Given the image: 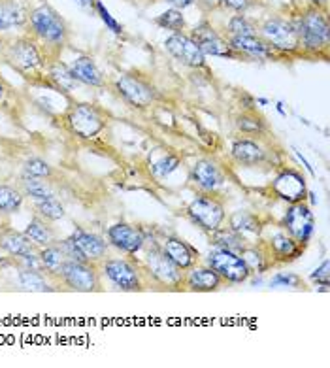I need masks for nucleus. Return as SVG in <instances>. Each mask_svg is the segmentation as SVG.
Here are the masks:
<instances>
[{
  "mask_svg": "<svg viewBox=\"0 0 330 368\" xmlns=\"http://www.w3.org/2000/svg\"><path fill=\"white\" fill-rule=\"evenodd\" d=\"M187 215L195 225L211 234L213 231H217L219 226H223L226 212L219 198L211 197V195H198L187 206Z\"/></svg>",
  "mask_w": 330,
  "mask_h": 368,
  "instance_id": "1",
  "label": "nucleus"
},
{
  "mask_svg": "<svg viewBox=\"0 0 330 368\" xmlns=\"http://www.w3.org/2000/svg\"><path fill=\"white\" fill-rule=\"evenodd\" d=\"M206 262L217 272L223 282L246 283L251 276V270L244 261V257L229 249H211L206 257Z\"/></svg>",
  "mask_w": 330,
  "mask_h": 368,
  "instance_id": "2",
  "label": "nucleus"
},
{
  "mask_svg": "<svg viewBox=\"0 0 330 368\" xmlns=\"http://www.w3.org/2000/svg\"><path fill=\"white\" fill-rule=\"evenodd\" d=\"M300 46L309 51H319L329 46V21L319 10H309L295 23Z\"/></svg>",
  "mask_w": 330,
  "mask_h": 368,
  "instance_id": "3",
  "label": "nucleus"
},
{
  "mask_svg": "<svg viewBox=\"0 0 330 368\" xmlns=\"http://www.w3.org/2000/svg\"><path fill=\"white\" fill-rule=\"evenodd\" d=\"M64 119H66V125L70 128L72 135L84 138V140L97 136L106 127L104 113L93 104H76L74 108H70V112L66 113Z\"/></svg>",
  "mask_w": 330,
  "mask_h": 368,
  "instance_id": "4",
  "label": "nucleus"
},
{
  "mask_svg": "<svg viewBox=\"0 0 330 368\" xmlns=\"http://www.w3.org/2000/svg\"><path fill=\"white\" fill-rule=\"evenodd\" d=\"M283 226L293 236L298 244L308 246L311 236L316 233V217L313 212L306 202H295L287 208V212L283 215Z\"/></svg>",
  "mask_w": 330,
  "mask_h": 368,
  "instance_id": "5",
  "label": "nucleus"
},
{
  "mask_svg": "<svg viewBox=\"0 0 330 368\" xmlns=\"http://www.w3.org/2000/svg\"><path fill=\"white\" fill-rule=\"evenodd\" d=\"M30 25H32L36 36H40L43 42L59 46L66 38V25L61 19V15L48 4L36 8L30 14Z\"/></svg>",
  "mask_w": 330,
  "mask_h": 368,
  "instance_id": "6",
  "label": "nucleus"
},
{
  "mask_svg": "<svg viewBox=\"0 0 330 368\" xmlns=\"http://www.w3.org/2000/svg\"><path fill=\"white\" fill-rule=\"evenodd\" d=\"M57 278L66 287L79 291V293H91V291H97L100 287L99 272H97L93 262L66 261Z\"/></svg>",
  "mask_w": 330,
  "mask_h": 368,
  "instance_id": "7",
  "label": "nucleus"
},
{
  "mask_svg": "<svg viewBox=\"0 0 330 368\" xmlns=\"http://www.w3.org/2000/svg\"><path fill=\"white\" fill-rule=\"evenodd\" d=\"M144 262H146V272L153 278L155 282L161 283L164 287H177L183 283L182 269H177L159 246L148 249Z\"/></svg>",
  "mask_w": 330,
  "mask_h": 368,
  "instance_id": "8",
  "label": "nucleus"
},
{
  "mask_svg": "<svg viewBox=\"0 0 330 368\" xmlns=\"http://www.w3.org/2000/svg\"><path fill=\"white\" fill-rule=\"evenodd\" d=\"M102 272L117 289L128 293L144 289L140 269L127 259H108L102 264Z\"/></svg>",
  "mask_w": 330,
  "mask_h": 368,
  "instance_id": "9",
  "label": "nucleus"
},
{
  "mask_svg": "<svg viewBox=\"0 0 330 368\" xmlns=\"http://www.w3.org/2000/svg\"><path fill=\"white\" fill-rule=\"evenodd\" d=\"M260 35L264 38V42L270 48H275L280 51H295L300 46L298 40V32H296V25L285 19H268L262 27H260Z\"/></svg>",
  "mask_w": 330,
  "mask_h": 368,
  "instance_id": "10",
  "label": "nucleus"
},
{
  "mask_svg": "<svg viewBox=\"0 0 330 368\" xmlns=\"http://www.w3.org/2000/svg\"><path fill=\"white\" fill-rule=\"evenodd\" d=\"M115 89L125 102L134 108H146L155 100V89L148 81L136 76H119L115 79Z\"/></svg>",
  "mask_w": 330,
  "mask_h": 368,
  "instance_id": "11",
  "label": "nucleus"
},
{
  "mask_svg": "<svg viewBox=\"0 0 330 368\" xmlns=\"http://www.w3.org/2000/svg\"><path fill=\"white\" fill-rule=\"evenodd\" d=\"M164 48L168 51L170 55L177 59L182 64L193 66V68H202L206 64V55L202 53V50L198 48V43L185 35H172L170 38H166Z\"/></svg>",
  "mask_w": 330,
  "mask_h": 368,
  "instance_id": "12",
  "label": "nucleus"
},
{
  "mask_svg": "<svg viewBox=\"0 0 330 368\" xmlns=\"http://www.w3.org/2000/svg\"><path fill=\"white\" fill-rule=\"evenodd\" d=\"M108 242L123 253L136 255L146 246V236L138 226L128 225V223H115L108 229Z\"/></svg>",
  "mask_w": 330,
  "mask_h": 368,
  "instance_id": "13",
  "label": "nucleus"
},
{
  "mask_svg": "<svg viewBox=\"0 0 330 368\" xmlns=\"http://www.w3.org/2000/svg\"><path fill=\"white\" fill-rule=\"evenodd\" d=\"M272 189L281 200H285L289 204L295 202H302L306 195H308V187H306V180L300 172L296 170H283L280 176L275 177Z\"/></svg>",
  "mask_w": 330,
  "mask_h": 368,
  "instance_id": "14",
  "label": "nucleus"
},
{
  "mask_svg": "<svg viewBox=\"0 0 330 368\" xmlns=\"http://www.w3.org/2000/svg\"><path fill=\"white\" fill-rule=\"evenodd\" d=\"M8 61L12 63L14 68L21 72H30L36 70L42 66V57H40V51L35 46L32 40L28 38H21L10 46L8 50Z\"/></svg>",
  "mask_w": 330,
  "mask_h": 368,
  "instance_id": "15",
  "label": "nucleus"
},
{
  "mask_svg": "<svg viewBox=\"0 0 330 368\" xmlns=\"http://www.w3.org/2000/svg\"><path fill=\"white\" fill-rule=\"evenodd\" d=\"M191 180L198 185L202 191L211 193L225 184V174L217 164L210 159H200L191 166Z\"/></svg>",
  "mask_w": 330,
  "mask_h": 368,
  "instance_id": "16",
  "label": "nucleus"
},
{
  "mask_svg": "<svg viewBox=\"0 0 330 368\" xmlns=\"http://www.w3.org/2000/svg\"><path fill=\"white\" fill-rule=\"evenodd\" d=\"M195 42L198 43V48L202 50L204 55H213V57H234V51L229 46L226 40H223L221 36L208 25H200L193 30L191 36Z\"/></svg>",
  "mask_w": 330,
  "mask_h": 368,
  "instance_id": "17",
  "label": "nucleus"
},
{
  "mask_svg": "<svg viewBox=\"0 0 330 368\" xmlns=\"http://www.w3.org/2000/svg\"><path fill=\"white\" fill-rule=\"evenodd\" d=\"M162 251L177 269L182 270L193 269L198 261L197 249L182 238H177V236H166V240L162 242Z\"/></svg>",
  "mask_w": 330,
  "mask_h": 368,
  "instance_id": "18",
  "label": "nucleus"
},
{
  "mask_svg": "<svg viewBox=\"0 0 330 368\" xmlns=\"http://www.w3.org/2000/svg\"><path fill=\"white\" fill-rule=\"evenodd\" d=\"M183 285L189 291L195 293H211V291L221 289L223 280L211 267H193L187 272V276H183Z\"/></svg>",
  "mask_w": 330,
  "mask_h": 368,
  "instance_id": "19",
  "label": "nucleus"
},
{
  "mask_svg": "<svg viewBox=\"0 0 330 368\" xmlns=\"http://www.w3.org/2000/svg\"><path fill=\"white\" fill-rule=\"evenodd\" d=\"M302 244H298V242L293 238V236H289L285 233H275L270 240H268V253L272 257V261L274 262H291L298 259L300 255L304 253Z\"/></svg>",
  "mask_w": 330,
  "mask_h": 368,
  "instance_id": "20",
  "label": "nucleus"
},
{
  "mask_svg": "<svg viewBox=\"0 0 330 368\" xmlns=\"http://www.w3.org/2000/svg\"><path fill=\"white\" fill-rule=\"evenodd\" d=\"M70 238L76 242V246L84 253L87 262L95 264V262L102 261L106 253H108V242L102 236H99V234L87 233L84 229H76Z\"/></svg>",
  "mask_w": 330,
  "mask_h": 368,
  "instance_id": "21",
  "label": "nucleus"
},
{
  "mask_svg": "<svg viewBox=\"0 0 330 368\" xmlns=\"http://www.w3.org/2000/svg\"><path fill=\"white\" fill-rule=\"evenodd\" d=\"M229 46H231L234 53H244V55L257 57V59H270V57L274 55L272 48L257 35L231 36Z\"/></svg>",
  "mask_w": 330,
  "mask_h": 368,
  "instance_id": "22",
  "label": "nucleus"
},
{
  "mask_svg": "<svg viewBox=\"0 0 330 368\" xmlns=\"http://www.w3.org/2000/svg\"><path fill=\"white\" fill-rule=\"evenodd\" d=\"M68 68L79 84L89 85V87H102L104 85V76H102V72L99 70V66L95 64L91 57H77L72 61Z\"/></svg>",
  "mask_w": 330,
  "mask_h": 368,
  "instance_id": "23",
  "label": "nucleus"
},
{
  "mask_svg": "<svg viewBox=\"0 0 330 368\" xmlns=\"http://www.w3.org/2000/svg\"><path fill=\"white\" fill-rule=\"evenodd\" d=\"M0 248L8 251L14 257L25 259L28 255H32L36 251V244L27 238L25 233H17V231H8L6 234L0 236Z\"/></svg>",
  "mask_w": 330,
  "mask_h": 368,
  "instance_id": "24",
  "label": "nucleus"
},
{
  "mask_svg": "<svg viewBox=\"0 0 330 368\" xmlns=\"http://www.w3.org/2000/svg\"><path fill=\"white\" fill-rule=\"evenodd\" d=\"M234 161L246 166H255L264 161V151L259 144L253 140H236L231 149Z\"/></svg>",
  "mask_w": 330,
  "mask_h": 368,
  "instance_id": "25",
  "label": "nucleus"
},
{
  "mask_svg": "<svg viewBox=\"0 0 330 368\" xmlns=\"http://www.w3.org/2000/svg\"><path fill=\"white\" fill-rule=\"evenodd\" d=\"M211 244L219 249H229L234 253H242L247 248V240L244 234L232 231L231 226H219L211 233Z\"/></svg>",
  "mask_w": 330,
  "mask_h": 368,
  "instance_id": "26",
  "label": "nucleus"
},
{
  "mask_svg": "<svg viewBox=\"0 0 330 368\" xmlns=\"http://www.w3.org/2000/svg\"><path fill=\"white\" fill-rule=\"evenodd\" d=\"M40 262H42V269L48 272V276H59V272L63 269V264L66 262L63 249L59 246V242L50 244L40 251Z\"/></svg>",
  "mask_w": 330,
  "mask_h": 368,
  "instance_id": "27",
  "label": "nucleus"
},
{
  "mask_svg": "<svg viewBox=\"0 0 330 368\" xmlns=\"http://www.w3.org/2000/svg\"><path fill=\"white\" fill-rule=\"evenodd\" d=\"M25 234H27V238L30 242H35L36 246H50V244H55V233H53V229H51L46 221H42L40 217H35V220H30V223L25 229Z\"/></svg>",
  "mask_w": 330,
  "mask_h": 368,
  "instance_id": "28",
  "label": "nucleus"
},
{
  "mask_svg": "<svg viewBox=\"0 0 330 368\" xmlns=\"http://www.w3.org/2000/svg\"><path fill=\"white\" fill-rule=\"evenodd\" d=\"M17 283L21 285L23 289L27 291H38V293L55 291V287L48 282V278L42 274V270L36 269H23L21 272L17 274Z\"/></svg>",
  "mask_w": 330,
  "mask_h": 368,
  "instance_id": "29",
  "label": "nucleus"
},
{
  "mask_svg": "<svg viewBox=\"0 0 330 368\" xmlns=\"http://www.w3.org/2000/svg\"><path fill=\"white\" fill-rule=\"evenodd\" d=\"M229 226L232 231L244 234V236L246 234H260V231H262V223H260L259 217L249 212H242V210L234 212L229 217Z\"/></svg>",
  "mask_w": 330,
  "mask_h": 368,
  "instance_id": "30",
  "label": "nucleus"
},
{
  "mask_svg": "<svg viewBox=\"0 0 330 368\" xmlns=\"http://www.w3.org/2000/svg\"><path fill=\"white\" fill-rule=\"evenodd\" d=\"M240 255L244 257V261H246V264L249 267V270H251V274H253V272L262 274V272H266V270L274 264L272 257L268 253V249L257 248V246H247Z\"/></svg>",
  "mask_w": 330,
  "mask_h": 368,
  "instance_id": "31",
  "label": "nucleus"
},
{
  "mask_svg": "<svg viewBox=\"0 0 330 368\" xmlns=\"http://www.w3.org/2000/svg\"><path fill=\"white\" fill-rule=\"evenodd\" d=\"M25 23V14L15 2L0 0V30L19 27Z\"/></svg>",
  "mask_w": 330,
  "mask_h": 368,
  "instance_id": "32",
  "label": "nucleus"
},
{
  "mask_svg": "<svg viewBox=\"0 0 330 368\" xmlns=\"http://www.w3.org/2000/svg\"><path fill=\"white\" fill-rule=\"evenodd\" d=\"M50 78H51V81L55 84L57 89H61L63 93L74 91V89L77 87V84H79V81L72 76L70 68H68L66 64H61V63H57L51 66Z\"/></svg>",
  "mask_w": 330,
  "mask_h": 368,
  "instance_id": "33",
  "label": "nucleus"
},
{
  "mask_svg": "<svg viewBox=\"0 0 330 368\" xmlns=\"http://www.w3.org/2000/svg\"><path fill=\"white\" fill-rule=\"evenodd\" d=\"M35 208L38 210V213L50 221H59L64 217V206L59 202L57 197H48L35 200Z\"/></svg>",
  "mask_w": 330,
  "mask_h": 368,
  "instance_id": "34",
  "label": "nucleus"
},
{
  "mask_svg": "<svg viewBox=\"0 0 330 368\" xmlns=\"http://www.w3.org/2000/svg\"><path fill=\"white\" fill-rule=\"evenodd\" d=\"M21 204V191H17L14 187H8V185H0V213L19 212Z\"/></svg>",
  "mask_w": 330,
  "mask_h": 368,
  "instance_id": "35",
  "label": "nucleus"
},
{
  "mask_svg": "<svg viewBox=\"0 0 330 368\" xmlns=\"http://www.w3.org/2000/svg\"><path fill=\"white\" fill-rule=\"evenodd\" d=\"M21 185H23V191H25V195L32 198V200L55 197L50 187L43 184V182H40V177H32V176H27V174H23Z\"/></svg>",
  "mask_w": 330,
  "mask_h": 368,
  "instance_id": "36",
  "label": "nucleus"
},
{
  "mask_svg": "<svg viewBox=\"0 0 330 368\" xmlns=\"http://www.w3.org/2000/svg\"><path fill=\"white\" fill-rule=\"evenodd\" d=\"M236 127H238V130H242V133H246V135H259V133L264 130L266 123L262 119V115H257L255 112H246L238 115Z\"/></svg>",
  "mask_w": 330,
  "mask_h": 368,
  "instance_id": "37",
  "label": "nucleus"
},
{
  "mask_svg": "<svg viewBox=\"0 0 330 368\" xmlns=\"http://www.w3.org/2000/svg\"><path fill=\"white\" fill-rule=\"evenodd\" d=\"M270 287L274 289H280V287H285V289H302L304 280L295 272H278L270 280Z\"/></svg>",
  "mask_w": 330,
  "mask_h": 368,
  "instance_id": "38",
  "label": "nucleus"
},
{
  "mask_svg": "<svg viewBox=\"0 0 330 368\" xmlns=\"http://www.w3.org/2000/svg\"><path fill=\"white\" fill-rule=\"evenodd\" d=\"M23 174H27V176L32 177H51L53 176V168H51L50 164L46 163L43 159H28L25 166H23Z\"/></svg>",
  "mask_w": 330,
  "mask_h": 368,
  "instance_id": "39",
  "label": "nucleus"
},
{
  "mask_svg": "<svg viewBox=\"0 0 330 368\" xmlns=\"http://www.w3.org/2000/svg\"><path fill=\"white\" fill-rule=\"evenodd\" d=\"M157 25L162 28H168V30H182L183 25H185V19H183V15L179 10H168V12H164L157 17Z\"/></svg>",
  "mask_w": 330,
  "mask_h": 368,
  "instance_id": "40",
  "label": "nucleus"
},
{
  "mask_svg": "<svg viewBox=\"0 0 330 368\" xmlns=\"http://www.w3.org/2000/svg\"><path fill=\"white\" fill-rule=\"evenodd\" d=\"M179 164H182V161H179V157L176 155H164L162 159H159L157 163L153 164V174L155 176L159 177H166L170 176L172 172H176L177 168H179Z\"/></svg>",
  "mask_w": 330,
  "mask_h": 368,
  "instance_id": "41",
  "label": "nucleus"
},
{
  "mask_svg": "<svg viewBox=\"0 0 330 368\" xmlns=\"http://www.w3.org/2000/svg\"><path fill=\"white\" fill-rule=\"evenodd\" d=\"M229 32L231 36H251L255 35V28L244 15H236L229 21Z\"/></svg>",
  "mask_w": 330,
  "mask_h": 368,
  "instance_id": "42",
  "label": "nucleus"
},
{
  "mask_svg": "<svg viewBox=\"0 0 330 368\" xmlns=\"http://www.w3.org/2000/svg\"><path fill=\"white\" fill-rule=\"evenodd\" d=\"M95 8H97V12H99V15L102 17V21L106 23V27L110 28L113 35H121V32H123V27L119 25V21H115V17L108 12V8H106L100 0L95 2Z\"/></svg>",
  "mask_w": 330,
  "mask_h": 368,
  "instance_id": "43",
  "label": "nucleus"
},
{
  "mask_svg": "<svg viewBox=\"0 0 330 368\" xmlns=\"http://www.w3.org/2000/svg\"><path fill=\"white\" fill-rule=\"evenodd\" d=\"M59 246L63 249L64 257H66V261H79V262H87V259L84 257V253L79 251V248L76 246V242L72 240V238H66V240L59 242Z\"/></svg>",
  "mask_w": 330,
  "mask_h": 368,
  "instance_id": "44",
  "label": "nucleus"
},
{
  "mask_svg": "<svg viewBox=\"0 0 330 368\" xmlns=\"http://www.w3.org/2000/svg\"><path fill=\"white\" fill-rule=\"evenodd\" d=\"M329 269H330L329 261H323V264H321L319 269H316L311 272V282L317 283V285H321V291H329L330 285Z\"/></svg>",
  "mask_w": 330,
  "mask_h": 368,
  "instance_id": "45",
  "label": "nucleus"
},
{
  "mask_svg": "<svg viewBox=\"0 0 330 368\" xmlns=\"http://www.w3.org/2000/svg\"><path fill=\"white\" fill-rule=\"evenodd\" d=\"M226 8H231V10H236V12H244L249 8L251 4V0H221Z\"/></svg>",
  "mask_w": 330,
  "mask_h": 368,
  "instance_id": "46",
  "label": "nucleus"
},
{
  "mask_svg": "<svg viewBox=\"0 0 330 368\" xmlns=\"http://www.w3.org/2000/svg\"><path fill=\"white\" fill-rule=\"evenodd\" d=\"M74 2H76L81 10H85V12H93V8H95V2H97V0H74Z\"/></svg>",
  "mask_w": 330,
  "mask_h": 368,
  "instance_id": "47",
  "label": "nucleus"
},
{
  "mask_svg": "<svg viewBox=\"0 0 330 368\" xmlns=\"http://www.w3.org/2000/svg\"><path fill=\"white\" fill-rule=\"evenodd\" d=\"M166 2H170L172 6L179 8V10H183V8H189L195 0H166Z\"/></svg>",
  "mask_w": 330,
  "mask_h": 368,
  "instance_id": "48",
  "label": "nucleus"
},
{
  "mask_svg": "<svg viewBox=\"0 0 330 368\" xmlns=\"http://www.w3.org/2000/svg\"><path fill=\"white\" fill-rule=\"evenodd\" d=\"M295 151H296V149H295ZM296 155H298V159H300V161H302V163H304V166H306V168H308V172H309V174H316V172H313V168H311V164H309L308 161H306V159H304V157H302V153H300V151H296Z\"/></svg>",
  "mask_w": 330,
  "mask_h": 368,
  "instance_id": "49",
  "label": "nucleus"
},
{
  "mask_svg": "<svg viewBox=\"0 0 330 368\" xmlns=\"http://www.w3.org/2000/svg\"><path fill=\"white\" fill-rule=\"evenodd\" d=\"M4 93H6V89H4V85L0 84V100L4 99Z\"/></svg>",
  "mask_w": 330,
  "mask_h": 368,
  "instance_id": "50",
  "label": "nucleus"
},
{
  "mask_svg": "<svg viewBox=\"0 0 330 368\" xmlns=\"http://www.w3.org/2000/svg\"><path fill=\"white\" fill-rule=\"evenodd\" d=\"M311 2H313V4H317V6H321V4H324L327 0H311Z\"/></svg>",
  "mask_w": 330,
  "mask_h": 368,
  "instance_id": "51",
  "label": "nucleus"
}]
</instances>
